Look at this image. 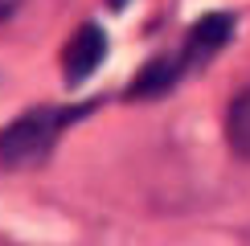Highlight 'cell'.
I'll return each mask as SVG.
<instances>
[{"instance_id":"cell-1","label":"cell","mask_w":250,"mask_h":246,"mask_svg":"<svg viewBox=\"0 0 250 246\" xmlns=\"http://www.w3.org/2000/svg\"><path fill=\"white\" fill-rule=\"evenodd\" d=\"M90 107H33L21 119H13L0 131V164L4 168H29L41 164L54 152L58 136L70 127L78 115H86Z\"/></svg>"},{"instance_id":"cell-2","label":"cell","mask_w":250,"mask_h":246,"mask_svg":"<svg viewBox=\"0 0 250 246\" xmlns=\"http://www.w3.org/2000/svg\"><path fill=\"white\" fill-rule=\"evenodd\" d=\"M103 58H107V33H103L99 25H78L74 33H70L66 49H62V70H66V82H70V86L86 82V78L103 66Z\"/></svg>"},{"instance_id":"cell-3","label":"cell","mask_w":250,"mask_h":246,"mask_svg":"<svg viewBox=\"0 0 250 246\" xmlns=\"http://www.w3.org/2000/svg\"><path fill=\"white\" fill-rule=\"evenodd\" d=\"M230 33H234V17H230V13H209V17H201V20L189 29V41H185L181 66L193 70V66H201V62H209L217 49L230 41Z\"/></svg>"},{"instance_id":"cell-4","label":"cell","mask_w":250,"mask_h":246,"mask_svg":"<svg viewBox=\"0 0 250 246\" xmlns=\"http://www.w3.org/2000/svg\"><path fill=\"white\" fill-rule=\"evenodd\" d=\"M226 140L242 160H250V86L238 90L226 107Z\"/></svg>"},{"instance_id":"cell-5","label":"cell","mask_w":250,"mask_h":246,"mask_svg":"<svg viewBox=\"0 0 250 246\" xmlns=\"http://www.w3.org/2000/svg\"><path fill=\"white\" fill-rule=\"evenodd\" d=\"M181 70H185L181 58H156V62H148V66L140 70V78H135L131 95H164V90L176 82Z\"/></svg>"},{"instance_id":"cell-6","label":"cell","mask_w":250,"mask_h":246,"mask_svg":"<svg viewBox=\"0 0 250 246\" xmlns=\"http://www.w3.org/2000/svg\"><path fill=\"white\" fill-rule=\"evenodd\" d=\"M17 8H21V0H0V25H4V20L13 17Z\"/></svg>"},{"instance_id":"cell-7","label":"cell","mask_w":250,"mask_h":246,"mask_svg":"<svg viewBox=\"0 0 250 246\" xmlns=\"http://www.w3.org/2000/svg\"><path fill=\"white\" fill-rule=\"evenodd\" d=\"M107 4H111V8H127L131 0H107Z\"/></svg>"}]
</instances>
